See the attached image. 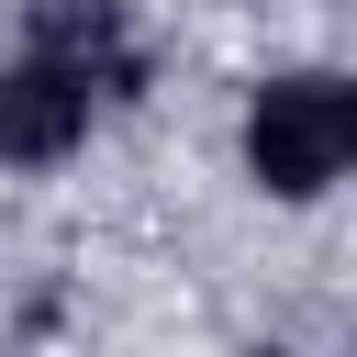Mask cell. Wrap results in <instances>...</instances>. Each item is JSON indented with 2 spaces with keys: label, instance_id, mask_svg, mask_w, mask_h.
Returning a JSON list of instances; mask_svg holds the SVG:
<instances>
[{
  "label": "cell",
  "instance_id": "2",
  "mask_svg": "<svg viewBox=\"0 0 357 357\" xmlns=\"http://www.w3.org/2000/svg\"><path fill=\"white\" fill-rule=\"evenodd\" d=\"M89 100H100V78L78 67V56H22V67H0V156L11 167H56L78 134H89Z\"/></svg>",
  "mask_w": 357,
  "mask_h": 357
},
{
  "label": "cell",
  "instance_id": "1",
  "mask_svg": "<svg viewBox=\"0 0 357 357\" xmlns=\"http://www.w3.org/2000/svg\"><path fill=\"white\" fill-rule=\"evenodd\" d=\"M245 167L279 201H312L324 178H346V89L335 78H268L245 112Z\"/></svg>",
  "mask_w": 357,
  "mask_h": 357
},
{
  "label": "cell",
  "instance_id": "3",
  "mask_svg": "<svg viewBox=\"0 0 357 357\" xmlns=\"http://www.w3.org/2000/svg\"><path fill=\"white\" fill-rule=\"evenodd\" d=\"M22 22H33L45 56H78L100 89L134 78V67H123V0H22Z\"/></svg>",
  "mask_w": 357,
  "mask_h": 357
},
{
  "label": "cell",
  "instance_id": "4",
  "mask_svg": "<svg viewBox=\"0 0 357 357\" xmlns=\"http://www.w3.org/2000/svg\"><path fill=\"white\" fill-rule=\"evenodd\" d=\"M346 156H357V89H346Z\"/></svg>",
  "mask_w": 357,
  "mask_h": 357
}]
</instances>
